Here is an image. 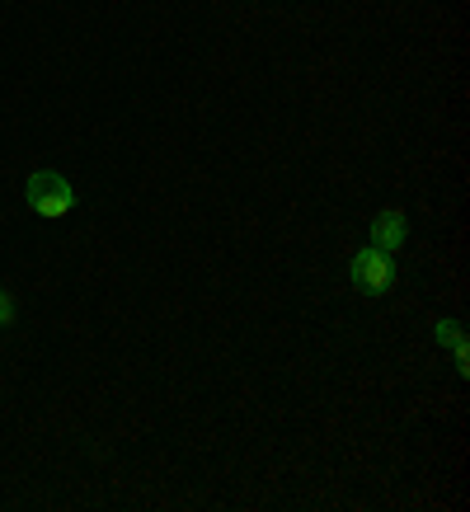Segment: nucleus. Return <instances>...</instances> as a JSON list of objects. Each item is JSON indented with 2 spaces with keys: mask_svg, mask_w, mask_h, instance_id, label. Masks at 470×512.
I'll return each instance as SVG.
<instances>
[{
  "mask_svg": "<svg viewBox=\"0 0 470 512\" xmlns=\"http://www.w3.org/2000/svg\"><path fill=\"white\" fill-rule=\"evenodd\" d=\"M24 198H29V207L38 212V217L57 221V217H66V212L76 207V188L66 184L62 174L38 170V174H29V188H24Z\"/></svg>",
  "mask_w": 470,
  "mask_h": 512,
  "instance_id": "1",
  "label": "nucleus"
},
{
  "mask_svg": "<svg viewBox=\"0 0 470 512\" xmlns=\"http://www.w3.org/2000/svg\"><path fill=\"white\" fill-rule=\"evenodd\" d=\"M353 287L358 292H367V296H386L395 287V259L386 254V249H362V254H353Z\"/></svg>",
  "mask_w": 470,
  "mask_h": 512,
  "instance_id": "2",
  "label": "nucleus"
},
{
  "mask_svg": "<svg viewBox=\"0 0 470 512\" xmlns=\"http://www.w3.org/2000/svg\"><path fill=\"white\" fill-rule=\"evenodd\" d=\"M405 235H409L405 212H381V217L372 221V249H386V254H395V249L405 245Z\"/></svg>",
  "mask_w": 470,
  "mask_h": 512,
  "instance_id": "3",
  "label": "nucleus"
},
{
  "mask_svg": "<svg viewBox=\"0 0 470 512\" xmlns=\"http://www.w3.org/2000/svg\"><path fill=\"white\" fill-rule=\"evenodd\" d=\"M433 334H438L442 348H461V343H466V329L456 325V320H438V329H433Z\"/></svg>",
  "mask_w": 470,
  "mask_h": 512,
  "instance_id": "4",
  "label": "nucleus"
},
{
  "mask_svg": "<svg viewBox=\"0 0 470 512\" xmlns=\"http://www.w3.org/2000/svg\"><path fill=\"white\" fill-rule=\"evenodd\" d=\"M15 320V301H10V292H0V325H10Z\"/></svg>",
  "mask_w": 470,
  "mask_h": 512,
  "instance_id": "5",
  "label": "nucleus"
},
{
  "mask_svg": "<svg viewBox=\"0 0 470 512\" xmlns=\"http://www.w3.org/2000/svg\"><path fill=\"white\" fill-rule=\"evenodd\" d=\"M452 353H456V372H461V376H470V348H466V343H461V348H452Z\"/></svg>",
  "mask_w": 470,
  "mask_h": 512,
  "instance_id": "6",
  "label": "nucleus"
}]
</instances>
